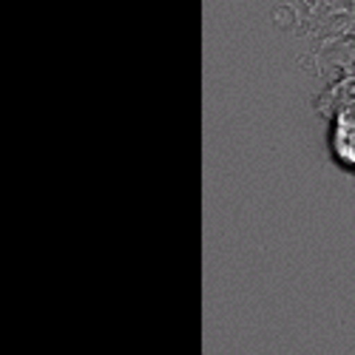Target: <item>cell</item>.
<instances>
[{"instance_id": "1", "label": "cell", "mask_w": 355, "mask_h": 355, "mask_svg": "<svg viewBox=\"0 0 355 355\" xmlns=\"http://www.w3.org/2000/svg\"><path fill=\"white\" fill-rule=\"evenodd\" d=\"M313 108L327 120V154L333 165L355 176V80L330 83Z\"/></svg>"}, {"instance_id": "2", "label": "cell", "mask_w": 355, "mask_h": 355, "mask_svg": "<svg viewBox=\"0 0 355 355\" xmlns=\"http://www.w3.org/2000/svg\"><path fill=\"white\" fill-rule=\"evenodd\" d=\"M299 66L318 80H327V85L336 80H355V37L327 46H307Z\"/></svg>"}]
</instances>
